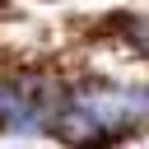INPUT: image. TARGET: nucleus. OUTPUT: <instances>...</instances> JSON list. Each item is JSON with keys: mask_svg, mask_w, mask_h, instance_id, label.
Segmentation results:
<instances>
[{"mask_svg": "<svg viewBox=\"0 0 149 149\" xmlns=\"http://www.w3.org/2000/svg\"><path fill=\"white\" fill-rule=\"evenodd\" d=\"M116 37H121L130 51L149 56V14H126V19H116Z\"/></svg>", "mask_w": 149, "mask_h": 149, "instance_id": "nucleus-1", "label": "nucleus"}]
</instances>
